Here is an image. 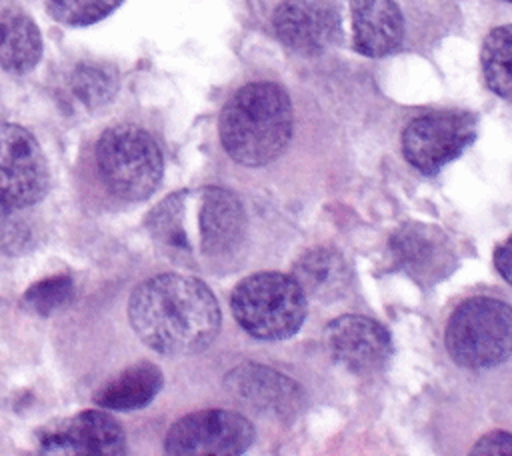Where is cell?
Here are the masks:
<instances>
[{"label": "cell", "instance_id": "obj_12", "mask_svg": "<svg viewBox=\"0 0 512 456\" xmlns=\"http://www.w3.org/2000/svg\"><path fill=\"white\" fill-rule=\"evenodd\" d=\"M330 356L356 374H370L382 368L392 356L388 330L366 316H340L324 330Z\"/></svg>", "mask_w": 512, "mask_h": 456}, {"label": "cell", "instance_id": "obj_24", "mask_svg": "<svg viewBox=\"0 0 512 456\" xmlns=\"http://www.w3.org/2000/svg\"><path fill=\"white\" fill-rule=\"evenodd\" d=\"M494 266L500 272V276L512 286V236L496 248Z\"/></svg>", "mask_w": 512, "mask_h": 456}, {"label": "cell", "instance_id": "obj_10", "mask_svg": "<svg viewBox=\"0 0 512 456\" xmlns=\"http://www.w3.org/2000/svg\"><path fill=\"white\" fill-rule=\"evenodd\" d=\"M392 260L412 280L432 286L456 268V250L448 234L426 222H406L390 240Z\"/></svg>", "mask_w": 512, "mask_h": 456}, {"label": "cell", "instance_id": "obj_2", "mask_svg": "<svg viewBox=\"0 0 512 456\" xmlns=\"http://www.w3.org/2000/svg\"><path fill=\"white\" fill-rule=\"evenodd\" d=\"M148 228L182 262L216 268L242 246L246 214L232 192L208 186L168 196L150 212Z\"/></svg>", "mask_w": 512, "mask_h": 456}, {"label": "cell", "instance_id": "obj_25", "mask_svg": "<svg viewBox=\"0 0 512 456\" xmlns=\"http://www.w3.org/2000/svg\"><path fill=\"white\" fill-rule=\"evenodd\" d=\"M506 2H512V0H506Z\"/></svg>", "mask_w": 512, "mask_h": 456}, {"label": "cell", "instance_id": "obj_5", "mask_svg": "<svg viewBox=\"0 0 512 456\" xmlns=\"http://www.w3.org/2000/svg\"><path fill=\"white\" fill-rule=\"evenodd\" d=\"M96 166L100 180L114 196L140 202L158 188L164 158L150 132L134 124H118L100 136Z\"/></svg>", "mask_w": 512, "mask_h": 456}, {"label": "cell", "instance_id": "obj_3", "mask_svg": "<svg viewBox=\"0 0 512 456\" xmlns=\"http://www.w3.org/2000/svg\"><path fill=\"white\" fill-rule=\"evenodd\" d=\"M292 136V104L272 82L242 86L222 108L220 140L232 160L264 166L286 148Z\"/></svg>", "mask_w": 512, "mask_h": 456}, {"label": "cell", "instance_id": "obj_23", "mask_svg": "<svg viewBox=\"0 0 512 456\" xmlns=\"http://www.w3.org/2000/svg\"><path fill=\"white\" fill-rule=\"evenodd\" d=\"M472 454H512V434L502 430L490 432L474 444Z\"/></svg>", "mask_w": 512, "mask_h": 456}, {"label": "cell", "instance_id": "obj_1", "mask_svg": "<svg viewBox=\"0 0 512 456\" xmlns=\"http://www.w3.org/2000/svg\"><path fill=\"white\" fill-rule=\"evenodd\" d=\"M128 322L136 336L160 354H194L216 338L220 306L202 280L168 272L134 288Z\"/></svg>", "mask_w": 512, "mask_h": 456}, {"label": "cell", "instance_id": "obj_19", "mask_svg": "<svg viewBox=\"0 0 512 456\" xmlns=\"http://www.w3.org/2000/svg\"><path fill=\"white\" fill-rule=\"evenodd\" d=\"M480 62L488 88L512 100V24L498 26L486 36Z\"/></svg>", "mask_w": 512, "mask_h": 456}, {"label": "cell", "instance_id": "obj_4", "mask_svg": "<svg viewBox=\"0 0 512 456\" xmlns=\"http://www.w3.org/2000/svg\"><path fill=\"white\" fill-rule=\"evenodd\" d=\"M230 306L236 322L260 340L290 338L300 330L308 310L302 286L280 272H258L240 280Z\"/></svg>", "mask_w": 512, "mask_h": 456}, {"label": "cell", "instance_id": "obj_15", "mask_svg": "<svg viewBox=\"0 0 512 456\" xmlns=\"http://www.w3.org/2000/svg\"><path fill=\"white\" fill-rule=\"evenodd\" d=\"M230 380L232 390L260 410H272L276 416H294L300 410L302 392L298 384L270 368L244 364L234 370Z\"/></svg>", "mask_w": 512, "mask_h": 456}, {"label": "cell", "instance_id": "obj_6", "mask_svg": "<svg viewBox=\"0 0 512 456\" xmlns=\"http://www.w3.org/2000/svg\"><path fill=\"white\" fill-rule=\"evenodd\" d=\"M446 348L464 368H490L512 354V306L476 296L454 308L446 326Z\"/></svg>", "mask_w": 512, "mask_h": 456}, {"label": "cell", "instance_id": "obj_21", "mask_svg": "<svg viewBox=\"0 0 512 456\" xmlns=\"http://www.w3.org/2000/svg\"><path fill=\"white\" fill-rule=\"evenodd\" d=\"M122 0H46L48 14L68 26H88L106 18Z\"/></svg>", "mask_w": 512, "mask_h": 456}, {"label": "cell", "instance_id": "obj_13", "mask_svg": "<svg viewBox=\"0 0 512 456\" xmlns=\"http://www.w3.org/2000/svg\"><path fill=\"white\" fill-rule=\"evenodd\" d=\"M272 24L278 40L300 54H320L340 34V16L328 0H286Z\"/></svg>", "mask_w": 512, "mask_h": 456}, {"label": "cell", "instance_id": "obj_7", "mask_svg": "<svg viewBox=\"0 0 512 456\" xmlns=\"http://www.w3.org/2000/svg\"><path fill=\"white\" fill-rule=\"evenodd\" d=\"M476 136V118L464 110L428 112L414 118L402 134L406 160L424 174H436L458 158Z\"/></svg>", "mask_w": 512, "mask_h": 456}, {"label": "cell", "instance_id": "obj_14", "mask_svg": "<svg viewBox=\"0 0 512 456\" xmlns=\"http://www.w3.org/2000/svg\"><path fill=\"white\" fill-rule=\"evenodd\" d=\"M354 48L364 56H386L402 42L404 20L392 0H350Z\"/></svg>", "mask_w": 512, "mask_h": 456}, {"label": "cell", "instance_id": "obj_16", "mask_svg": "<svg viewBox=\"0 0 512 456\" xmlns=\"http://www.w3.org/2000/svg\"><path fill=\"white\" fill-rule=\"evenodd\" d=\"M42 56V36L28 14L18 8L0 10V68L12 74L32 70Z\"/></svg>", "mask_w": 512, "mask_h": 456}, {"label": "cell", "instance_id": "obj_11", "mask_svg": "<svg viewBox=\"0 0 512 456\" xmlns=\"http://www.w3.org/2000/svg\"><path fill=\"white\" fill-rule=\"evenodd\" d=\"M38 446L44 454L116 456L126 450V434L110 414L88 410L46 426Z\"/></svg>", "mask_w": 512, "mask_h": 456}, {"label": "cell", "instance_id": "obj_17", "mask_svg": "<svg viewBox=\"0 0 512 456\" xmlns=\"http://www.w3.org/2000/svg\"><path fill=\"white\" fill-rule=\"evenodd\" d=\"M162 380V372L154 364L140 362L108 380L94 394V400L108 410H136L152 402L162 388Z\"/></svg>", "mask_w": 512, "mask_h": 456}, {"label": "cell", "instance_id": "obj_20", "mask_svg": "<svg viewBox=\"0 0 512 456\" xmlns=\"http://www.w3.org/2000/svg\"><path fill=\"white\" fill-rule=\"evenodd\" d=\"M70 84L72 92L84 106L98 108L112 100V96L116 94L118 74L108 64L84 62L76 66Z\"/></svg>", "mask_w": 512, "mask_h": 456}, {"label": "cell", "instance_id": "obj_18", "mask_svg": "<svg viewBox=\"0 0 512 456\" xmlns=\"http://www.w3.org/2000/svg\"><path fill=\"white\" fill-rule=\"evenodd\" d=\"M348 268L342 256L328 248L308 252L294 268V278L304 294L330 300L338 296L348 284Z\"/></svg>", "mask_w": 512, "mask_h": 456}, {"label": "cell", "instance_id": "obj_8", "mask_svg": "<svg viewBox=\"0 0 512 456\" xmlns=\"http://www.w3.org/2000/svg\"><path fill=\"white\" fill-rule=\"evenodd\" d=\"M48 186L50 168L36 138L18 124L0 122V204L32 206L46 196Z\"/></svg>", "mask_w": 512, "mask_h": 456}, {"label": "cell", "instance_id": "obj_22", "mask_svg": "<svg viewBox=\"0 0 512 456\" xmlns=\"http://www.w3.org/2000/svg\"><path fill=\"white\" fill-rule=\"evenodd\" d=\"M74 284L70 280V276L64 274H56L50 278H44L40 282H36L34 286H30L24 294V302L30 306V310H34L36 314H50L52 310L60 308L62 304H66L72 296Z\"/></svg>", "mask_w": 512, "mask_h": 456}, {"label": "cell", "instance_id": "obj_9", "mask_svg": "<svg viewBox=\"0 0 512 456\" xmlns=\"http://www.w3.org/2000/svg\"><path fill=\"white\" fill-rule=\"evenodd\" d=\"M254 442V426L238 412L202 410L174 422L164 448L176 456H232Z\"/></svg>", "mask_w": 512, "mask_h": 456}]
</instances>
